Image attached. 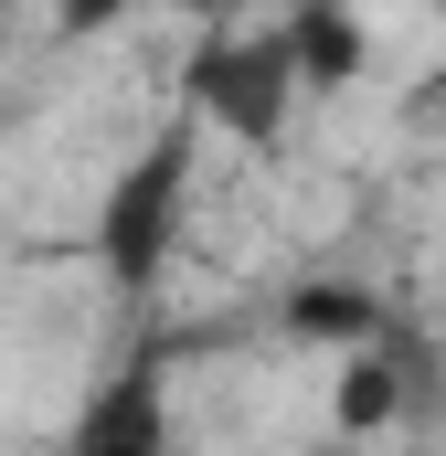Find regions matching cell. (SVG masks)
<instances>
[{"label":"cell","instance_id":"7a4b0ae2","mask_svg":"<svg viewBox=\"0 0 446 456\" xmlns=\"http://www.w3.org/2000/svg\"><path fill=\"white\" fill-rule=\"evenodd\" d=\"M181 86H192V127H223L244 149H277L287 138V107H298V75L277 53V21L266 32H202Z\"/></svg>","mask_w":446,"mask_h":456},{"label":"cell","instance_id":"52a82bcc","mask_svg":"<svg viewBox=\"0 0 446 456\" xmlns=\"http://www.w3.org/2000/svg\"><path fill=\"white\" fill-rule=\"evenodd\" d=\"M436 425H446V361H436Z\"/></svg>","mask_w":446,"mask_h":456},{"label":"cell","instance_id":"3957f363","mask_svg":"<svg viewBox=\"0 0 446 456\" xmlns=\"http://www.w3.org/2000/svg\"><path fill=\"white\" fill-rule=\"evenodd\" d=\"M64 456H170V382H160V361L107 371V382L86 393L75 446H64Z\"/></svg>","mask_w":446,"mask_h":456},{"label":"cell","instance_id":"277c9868","mask_svg":"<svg viewBox=\"0 0 446 456\" xmlns=\"http://www.w3.org/2000/svg\"><path fill=\"white\" fill-rule=\"evenodd\" d=\"M277 53H287V75H298V96H309V86H351L372 43H361V21H351L340 0H309V11L277 21Z\"/></svg>","mask_w":446,"mask_h":456},{"label":"cell","instance_id":"6da1fadb","mask_svg":"<svg viewBox=\"0 0 446 456\" xmlns=\"http://www.w3.org/2000/svg\"><path fill=\"white\" fill-rule=\"evenodd\" d=\"M192 117L181 127H160L128 170L107 181V202H96V265H107L117 287H149L160 265H170V244H181V202H192Z\"/></svg>","mask_w":446,"mask_h":456},{"label":"cell","instance_id":"ba28073f","mask_svg":"<svg viewBox=\"0 0 446 456\" xmlns=\"http://www.w3.org/2000/svg\"><path fill=\"white\" fill-rule=\"evenodd\" d=\"M436 86H446V75H436Z\"/></svg>","mask_w":446,"mask_h":456},{"label":"cell","instance_id":"5b68a950","mask_svg":"<svg viewBox=\"0 0 446 456\" xmlns=\"http://www.w3.org/2000/svg\"><path fill=\"white\" fill-rule=\"evenodd\" d=\"M393 414H404V350L393 340L351 350V371H340V436H383Z\"/></svg>","mask_w":446,"mask_h":456},{"label":"cell","instance_id":"8992f818","mask_svg":"<svg viewBox=\"0 0 446 456\" xmlns=\"http://www.w3.org/2000/svg\"><path fill=\"white\" fill-rule=\"evenodd\" d=\"M287 330H309V340H383V308L361 297V287H298L287 297Z\"/></svg>","mask_w":446,"mask_h":456}]
</instances>
